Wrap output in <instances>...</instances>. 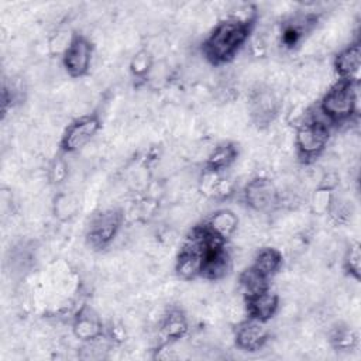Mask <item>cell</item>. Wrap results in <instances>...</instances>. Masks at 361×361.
Masks as SVG:
<instances>
[{"mask_svg":"<svg viewBox=\"0 0 361 361\" xmlns=\"http://www.w3.org/2000/svg\"><path fill=\"white\" fill-rule=\"evenodd\" d=\"M257 21V10L252 6H241L214 25L202 44V54L214 66L230 63L248 42Z\"/></svg>","mask_w":361,"mask_h":361,"instance_id":"1","label":"cell"},{"mask_svg":"<svg viewBox=\"0 0 361 361\" xmlns=\"http://www.w3.org/2000/svg\"><path fill=\"white\" fill-rule=\"evenodd\" d=\"M358 111V82L337 79L319 102L317 113L329 124L350 123Z\"/></svg>","mask_w":361,"mask_h":361,"instance_id":"2","label":"cell"},{"mask_svg":"<svg viewBox=\"0 0 361 361\" xmlns=\"http://www.w3.org/2000/svg\"><path fill=\"white\" fill-rule=\"evenodd\" d=\"M330 126L320 116H312L299 123L293 141L299 159L303 162L317 159L324 152L330 141Z\"/></svg>","mask_w":361,"mask_h":361,"instance_id":"3","label":"cell"},{"mask_svg":"<svg viewBox=\"0 0 361 361\" xmlns=\"http://www.w3.org/2000/svg\"><path fill=\"white\" fill-rule=\"evenodd\" d=\"M124 221V214L117 207L97 212L92 216L86 228V241L94 250L107 248L117 237Z\"/></svg>","mask_w":361,"mask_h":361,"instance_id":"4","label":"cell"},{"mask_svg":"<svg viewBox=\"0 0 361 361\" xmlns=\"http://www.w3.org/2000/svg\"><path fill=\"white\" fill-rule=\"evenodd\" d=\"M102 120L97 113L75 118L66 126L59 140V154L69 155L85 148L100 131Z\"/></svg>","mask_w":361,"mask_h":361,"instance_id":"5","label":"cell"},{"mask_svg":"<svg viewBox=\"0 0 361 361\" xmlns=\"http://www.w3.org/2000/svg\"><path fill=\"white\" fill-rule=\"evenodd\" d=\"M243 199L248 209L258 213L274 210L281 202V193L267 176H255L243 188Z\"/></svg>","mask_w":361,"mask_h":361,"instance_id":"6","label":"cell"},{"mask_svg":"<svg viewBox=\"0 0 361 361\" xmlns=\"http://www.w3.org/2000/svg\"><path fill=\"white\" fill-rule=\"evenodd\" d=\"M61 59L63 69L71 78H83L92 66L93 44L83 34H73Z\"/></svg>","mask_w":361,"mask_h":361,"instance_id":"7","label":"cell"},{"mask_svg":"<svg viewBox=\"0 0 361 361\" xmlns=\"http://www.w3.org/2000/svg\"><path fill=\"white\" fill-rule=\"evenodd\" d=\"M269 338V330L267 323L244 317L240 320L234 330V344L238 350L254 353L261 350Z\"/></svg>","mask_w":361,"mask_h":361,"instance_id":"8","label":"cell"},{"mask_svg":"<svg viewBox=\"0 0 361 361\" xmlns=\"http://www.w3.org/2000/svg\"><path fill=\"white\" fill-rule=\"evenodd\" d=\"M231 255L226 243L213 240L203 255L200 276L207 281H220L231 271Z\"/></svg>","mask_w":361,"mask_h":361,"instance_id":"9","label":"cell"},{"mask_svg":"<svg viewBox=\"0 0 361 361\" xmlns=\"http://www.w3.org/2000/svg\"><path fill=\"white\" fill-rule=\"evenodd\" d=\"M104 327L106 326L99 313L87 305H83L73 314L71 323L72 334L85 344L102 340L104 337Z\"/></svg>","mask_w":361,"mask_h":361,"instance_id":"10","label":"cell"},{"mask_svg":"<svg viewBox=\"0 0 361 361\" xmlns=\"http://www.w3.org/2000/svg\"><path fill=\"white\" fill-rule=\"evenodd\" d=\"M281 102L278 96L268 87L254 90L250 97V116L255 126L267 127L278 116Z\"/></svg>","mask_w":361,"mask_h":361,"instance_id":"11","label":"cell"},{"mask_svg":"<svg viewBox=\"0 0 361 361\" xmlns=\"http://www.w3.org/2000/svg\"><path fill=\"white\" fill-rule=\"evenodd\" d=\"M319 16L313 13L296 14L286 20L281 27L279 41L281 45L286 49H295L302 44L309 32L317 25Z\"/></svg>","mask_w":361,"mask_h":361,"instance_id":"12","label":"cell"},{"mask_svg":"<svg viewBox=\"0 0 361 361\" xmlns=\"http://www.w3.org/2000/svg\"><path fill=\"white\" fill-rule=\"evenodd\" d=\"M333 66L338 79L358 82L361 69V44L360 41L345 45L333 59Z\"/></svg>","mask_w":361,"mask_h":361,"instance_id":"13","label":"cell"},{"mask_svg":"<svg viewBox=\"0 0 361 361\" xmlns=\"http://www.w3.org/2000/svg\"><path fill=\"white\" fill-rule=\"evenodd\" d=\"M247 317L268 323L279 309V296L274 290L267 289L257 295L243 299Z\"/></svg>","mask_w":361,"mask_h":361,"instance_id":"14","label":"cell"},{"mask_svg":"<svg viewBox=\"0 0 361 361\" xmlns=\"http://www.w3.org/2000/svg\"><path fill=\"white\" fill-rule=\"evenodd\" d=\"M203 228L214 238L227 243L238 228V216L230 209H219L202 223Z\"/></svg>","mask_w":361,"mask_h":361,"instance_id":"15","label":"cell"},{"mask_svg":"<svg viewBox=\"0 0 361 361\" xmlns=\"http://www.w3.org/2000/svg\"><path fill=\"white\" fill-rule=\"evenodd\" d=\"M189 331V320L182 309H169L159 322V336L162 343H176Z\"/></svg>","mask_w":361,"mask_h":361,"instance_id":"16","label":"cell"},{"mask_svg":"<svg viewBox=\"0 0 361 361\" xmlns=\"http://www.w3.org/2000/svg\"><path fill=\"white\" fill-rule=\"evenodd\" d=\"M237 157H238L237 145L231 141H223L209 152L204 161V169L221 173L237 161Z\"/></svg>","mask_w":361,"mask_h":361,"instance_id":"17","label":"cell"},{"mask_svg":"<svg viewBox=\"0 0 361 361\" xmlns=\"http://www.w3.org/2000/svg\"><path fill=\"white\" fill-rule=\"evenodd\" d=\"M282 264L283 258L281 251H278L274 247H264L255 254L251 267L255 268L265 278L271 279L281 271Z\"/></svg>","mask_w":361,"mask_h":361,"instance_id":"18","label":"cell"},{"mask_svg":"<svg viewBox=\"0 0 361 361\" xmlns=\"http://www.w3.org/2000/svg\"><path fill=\"white\" fill-rule=\"evenodd\" d=\"M80 202L79 197L73 192H59L54 196L52 200V214L61 221H71L79 212Z\"/></svg>","mask_w":361,"mask_h":361,"instance_id":"19","label":"cell"},{"mask_svg":"<svg viewBox=\"0 0 361 361\" xmlns=\"http://www.w3.org/2000/svg\"><path fill=\"white\" fill-rule=\"evenodd\" d=\"M238 285H240V289H241V293H243V299L250 298L252 295H257V293L271 288L269 286V279L265 278L262 274H259L251 265L240 272Z\"/></svg>","mask_w":361,"mask_h":361,"instance_id":"20","label":"cell"},{"mask_svg":"<svg viewBox=\"0 0 361 361\" xmlns=\"http://www.w3.org/2000/svg\"><path fill=\"white\" fill-rule=\"evenodd\" d=\"M329 343L337 351H351L358 345V334L347 324H336L329 331Z\"/></svg>","mask_w":361,"mask_h":361,"instance_id":"21","label":"cell"},{"mask_svg":"<svg viewBox=\"0 0 361 361\" xmlns=\"http://www.w3.org/2000/svg\"><path fill=\"white\" fill-rule=\"evenodd\" d=\"M341 267L344 274L354 279L355 282H360L361 279V250L358 241H351L348 247L345 248L341 259Z\"/></svg>","mask_w":361,"mask_h":361,"instance_id":"22","label":"cell"},{"mask_svg":"<svg viewBox=\"0 0 361 361\" xmlns=\"http://www.w3.org/2000/svg\"><path fill=\"white\" fill-rule=\"evenodd\" d=\"M154 69V56L148 49H140L130 61V73L138 80L149 78Z\"/></svg>","mask_w":361,"mask_h":361,"instance_id":"23","label":"cell"},{"mask_svg":"<svg viewBox=\"0 0 361 361\" xmlns=\"http://www.w3.org/2000/svg\"><path fill=\"white\" fill-rule=\"evenodd\" d=\"M354 214V206L350 200L334 196L329 210H327V216L337 224H345L351 220Z\"/></svg>","mask_w":361,"mask_h":361,"instance_id":"24","label":"cell"},{"mask_svg":"<svg viewBox=\"0 0 361 361\" xmlns=\"http://www.w3.org/2000/svg\"><path fill=\"white\" fill-rule=\"evenodd\" d=\"M68 178V162L65 161L63 155L59 154L52 159L48 166V179L52 185H61Z\"/></svg>","mask_w":361,"mask_h":361,"instance_id":"25","label":"cell"},{"mask_svg":"<svg viewBox=\"0 0 361 361\" xmlns=\"http://www.w3.org/2000/svg\"><path fill=\"white\" fill-rule=\"evenodd\" d=\"M127 337V331L121 323L111 322L104 327V338H107L111 344H121Z\"/></svg>","mask_w":361,"mask_h":361,"instance_id":"26","label":"cell"}]
</instances>
